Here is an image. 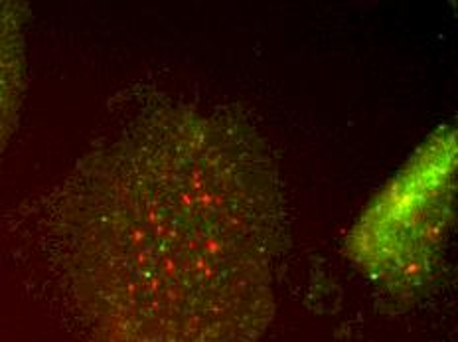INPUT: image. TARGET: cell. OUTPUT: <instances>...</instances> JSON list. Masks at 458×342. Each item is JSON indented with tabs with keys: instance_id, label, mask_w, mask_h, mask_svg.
Listing matches in <instances>:
<instances>
[{
	"instance_id": "obj_1",
	"label": "cell",
	"mask_w": 458,
	"mask_h": 342,
	"mask_svg": "<svg viewBox=\"0 0 458 342\" xmlns=\"http://www.w3.org/2000/svg\"><path fill=\"white\" fill-rule=\"evenodd\" d=\"M36 230L89 342H259L275 317L279 170L232 111L140 107L44 198Z\"/></svg>"
},
{
	"instance_id": "obj_3",
	"label": "cell",
	"mask_w": 458,
	"mask_h": 342,
	"mask_svg": "<svg viewBox=\"0 0 458 342\" xmlns=\"http://www.w3.org/2000/svg\"><path fill=\"white\" fill-rule=\"evenodd\" d=\"M26 6L0 0V160L21 115L26 88Z\"/></svg>"
},
{
	"instance_id": "obj_2",
	"label": "cell",
	"mask_w": 458,
	"mask_h": 342,
	"mask_svg": "<svg viewBox=\"0 0 458 342\" xmlns=\"http://www.w3.org/2000/svg\"><path fill=\"white\" fill-rule=\"evenodd\" d=\"M454 141L435 139L369 208L354 234V260L389 295L409 297L433 275L451 220Z\"/></svg>"
}]
</instances>
